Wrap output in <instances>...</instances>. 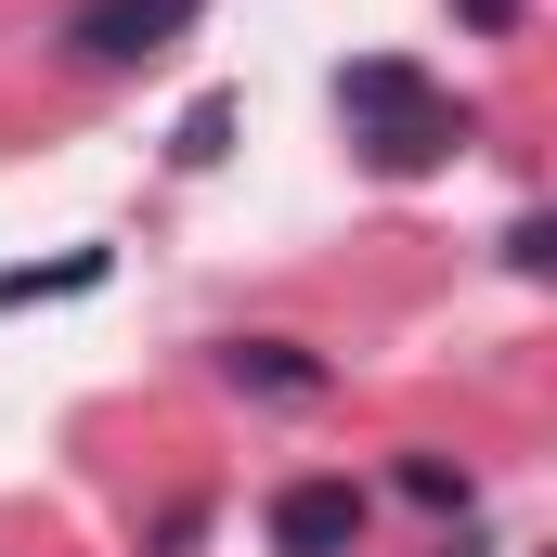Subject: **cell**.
I'll return each mask as SVG.
<instances>
[{
	"mask_svg": "<svg viewBox=\"0 0 557 557\" xmlns=\"http://www.w3.org/2000/svg\"><path fill=\"white\" fill-rule=\"evenodd\" d=\"M337 117H350V143H363V169H376V182H428V169L467 143V104H454L428 65H403V52L337 65Z\"/></svg>",
	"mask_w": 557,
	"mask_h": 557,
	"instance_id": "obj_1",
	"label": "cell"
},
{
	"mask_svg": "<svg viewBox=\"0 0 557 557\" xmlns=\"http://www.w3.org/2000/svg\"><path fill=\"white\" fill-rule=\"evenodd\" d=\"M195 13H208V0H78V13H65V52H78V65H156Z\"/></svg>",
	"mask_w": 557,
	"mask_h": 557,
	"instance_id": "obj_2",
	"label": "cell"
},
{
	"mask_svg": "<svg viewBox=\"0 0 557 557\" xmlns=\"http://www.w3.org/2000/svg\"><path fill=\"white\" fill-rule=\"evenodd\" d=\"M363 545V493L350 480H285L273 493V557H350Z\"/></svg>",
	"mask_w": 557,
	"mask_h": 557,
	"instance_id": "obj_3",
	"label": "cell"
},
{
	"mask_svg": "<svg viewBox=\"0 0 557 557\" xmlns=\"http://www.w3.org/2000/svg\"><path fill=\"white\" fill-rule=\"evenodd\" d=\"M221 376H234V389H260V403H311V389H324V363H311L298 337H234V350H221Z\"/></svg>",
	"mask_w": 557,
	"mask_h": 557,
	"instance_id": "obj_4",
	"label": "cell"
},
{
	"mask_svg": "<svg viewBox=\"0 0 557 557\" xmlns=\"http://www.w3.org/2000/svg\"><path fill=\"white\" fill-rule=\"evenodd\" d=\"M104 285V247H65V260H13L0 273V311H26V298H91Z\"/></svg>",
	"mask_w": 557,
	"mask_h": 557,
	"instance_id": "obj_5",
	"label": "cell"
},
{
	"mask_svg": "<svg viewBox=\"0 0 557 557\" xmlns=\"http://www.w3.org/2000/svg\"><path fill=\"white\" fill-rule=\"evenodd\" d=\"M221 143H234V91H208V104L169 131V156H182V169H221Z\"/></svg>",
	"mask_w": 557,
	"mask_h": 557,
	"instance_id": "obj_6",
	"label": "cell"
},
{
	"mask_svg": "<svg viewBox=\"0 0 557 557\" xmlns=\"http://www.w3.org/2000/svg\"><path fill=\"white\" fill-rule=\"evenodd\" d=\"M403 493L441 506V519H467V467H441V454H403Z\"/></svg>",
	"mask_w": 557,
	"mask_h": 557,
	"instance_id": "obj_7",
	"label": "cell"
},
{
	"mask_svg": "<svg viewBox=\"0 0 557 557\" xmlns=\"http://www.w3.org/2000/svg\"><path fill=\"white\" fill-rule=\"evenodd\" d=\"M454 13H467L480 39H519V0H454Z\"/></svg>",
	"mask_w": 557,
	"mask_h": 557,
	"instance_id": "obj_8",
	"label": "cell"
}]
</instances>
